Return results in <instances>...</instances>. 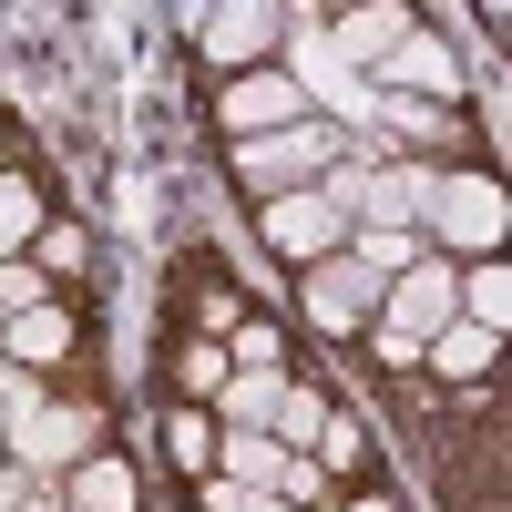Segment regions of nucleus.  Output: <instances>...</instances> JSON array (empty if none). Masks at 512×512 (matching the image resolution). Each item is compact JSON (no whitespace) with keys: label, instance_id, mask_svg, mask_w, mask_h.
<instances>
[{"label":"nucleus","instance_id":"21","mask_svg":"<svg viewBox=\"0 0 512 512\" xmlns=\"http://www.w3.org/2000/svg\"><path fill=\"white\" fill-rule=\"evenodd\" d=\"M461 328H482V338H502V328H512V267H502V256L461 267Z\"/></svg>","mask_w":512,"mask_h":512},{"label":"nucleus","instance_id":"6","mask_svg":"<svg viewBox=\"0 0 512 512\" xmlns=\"http://www.w3.org/2000/svg\"><path fill=\"white\" fill-rule=\"evenodd\" d=\"M297 318H308L328 349H359L369 318H379V277L349 267V256H318V267H297Z\"/></svg>","mask_w":512,"mask_h":512},{"label":"nucleus","instance_id":"27","mask_svg":"<svg viewBox=\"0 0 512 512\" xmlns=\"http://www.w3.org/2000/svg\"><path fill=\"white\" fill-rule=\"evenodd\" d=\"M41 297H52V277H41L31 256H0V308L21 318V308H41Z\"/></svg>","mask_w":512,"mask_h":512},{"label":"nucleus","instance_id":"26","mask_svg":"<svg viewBox=\"0 0 512 512\" xmlns=\"http://www.w3.org/2000/svg\"><path fill=\"white\" fill-rule=\"evenodd\" d=\"M185 512H287L277 492H236V482H216V472H205L195 492H185Z\"/></svg>","mask_w":512,"mask_h":512},{"label":"nucleus","instance_id":"25","mask_svg":"<svg viewBox=\"0 0 512 512\" xmlns=\"http://www.w3.org/2000/svg\"><path fill=\"white\" fill-rule=\"evenodd\" d=\"M226 359H236V369H297V349H287L277 318H246V328L226 338Z\"/></svg>","mask_w":512,"mask_h":512},{"label":"nucleus","instance_id":"24","mask_svg":"<svg viewBox=\"0 0 512 512\" xmlns=\"http://www.w3.org/2000/svg\"><path fill=\"white\" fill-rule=\"evenodd\" d=\"M82 256H93V236H82V226L62 216V205H52V226L31 236V267L52 277V297H72V287H82Z\"/></svg>","mask_w":512,"mask_h":512},{"label":"nucleus","instance_id":"13","mask_svg":"<svg viewBox=\"0 0 512 512\" xmlns=\"http://www.w3.org/2000/svg\"><path fill=\"white\" fill-rule=\"evenodd\" d=\"M420 11H400V0H369V11H318V41H328V62H390V41H410Z\"/></svg>","mask_w":512,"mask_h":512},{"label":"nucleus","instance_id":"9","mask_svg":"<svg viewBox=\"0 0 512 512\" xmlns=\"http://www.w3.org/2000/svg\"><path fill=\"white\" fill-rule=\"evenodd\" d=\"M451 318H461V267L420 256V267H400L390 287H379V318H369V328H390V338H410V349H431Z\"/></svg>","mask_w":512,"mask_h":512},{"label":"nucleus","instance_id":"20","mask_svg":"<svg viewBox=\"0 0 512 512\" xmlns=\"http://www.w3.org/2000/svg\"><path fill=\"white\" fill-rule=\"evenodd\" d=\"M328 410H338V400L318 390V379H297V369H287V390H277V420H267V441H277V451H318Z\"/></svg>","mask_w":512,"mask_h":512},{"label":"nucleus","instance_id":"8","mask_svg":"<svg viewBox=\"0 0 512 512\" xmlns=\"http://www.w3.org/2000/svg\"><path fill=\"white\" fill-rule=\"evenodd\" d=\"M318 103H308V82H297L287 62H267V72H236V82H216V134L226 144H256V134H287V123H308Z\"/></svg>","mask_w":512,"mask_h":512},{"label":"nucleus","instance_id":"29","mask_svg":"<svg viewBox=\"0 0 512 512\" xmlns=\"http://www.w3.org/2000/svg\"><path fill=\"white\" fill-rule=\"evenodd\" d=\"M21 492H31V472H21V461H0V512H21Z\"/></svg>","mask_w":512,"mask_h":512},{"label":"nucleus","instance_id":"5","mask_svg":"<svg viewBox=\"0 0 512 512\" xmlns=\"http://www.w3.org/2000/svg\"><path fill=\"white\" fill-rule=\"evenodd\" d=\"M256 318V297L216 267V256H205V246H185L175 256V277H164V328H185V338H216V349H226V338Z\"/></svg>","mask_w":512,"mask_h":512},{"label":"nucleus","instance_id":"32","mask_svg":"<svg viewBox=\"0 0 512 512\" xmlns=\"http://www.w3.org/2000/svg\"><path fill=\"white\" fill-rule=\"evenodd\" d=\"M0 328H11V308H0Z\"/></svg>","mask_w":512,"mask_h":512},{"label":"nucleus","instance_id":"10","mask_svg":"<svg viewBox=\"0 0 512 512\" xmlns=\"http://www.w3.org/2000/svg\"><path fill=\"white\" fill-rule=\"evenodd\" d=\"M0 359L31 369V379H72V369H82V308H72V297H41V308H21L11 328H0Z\"/></svg>","mask_w":512,"mask_h":512},{"label":"nucleus","instance_id":"19","mask_svg":"<svg viewBox=\"0 0 512 512\" xmlns=\"http://www.w3.org/2000/svg\"><path fill=\"white\" fill-rule=\"evenodd\" d=\"M52 226V195H41L31 164H0V256H31V236Z\"/></svg>","mask_w":512,"mask_h":512},{"label":"nucleus","instance_id":"17","mask_svg":"<svg viewBox=\"0 0 512 512\" xmlns=\"http://www.w3.org/2000/svg\"><path fill=\"white\" fill-rule=\"evenodd\" d=\"M277 390H287V369H226V390L205 400V420H216V431H267Z\"/></svg>","mask_w":512,"mask_h":512},{"label":"nucleus","instance_id":"4","mask_svg":"<svg viewBox=\"0 0 512 512\" xmlns=\"http://www.w3.org/2000/svg\"><path fill=\"white\" fill-rule=\"evenodd\" d=\"M185 41L205 82H236V72H267L287 52V0H216V11H185Z\"/></svg>","mask_w":512,"mask_h":512},{"label":"nucleus","instance_id":"30","mask_svg":"<svg viewBox=\"0 0 512 512\" xmlns=\"http://www.w3.org/2000/svg\"><path fill=\"white\" fill-rule=\"evenodd\" d=\"M0 164H11V113H0Z\"/></svg>","mask_w":512,"mask_h":512},{"label":"nucleus","instance_id":"15","mask_svg":"<svg viewBox=\"0 0 512 512\" xmlns=\"http://www.w3.org/2000/svg\"><path fill=\"white\" fill-rule=\"evenodd\" d=\"M62 512H144V482H134V461H123V451H93V461H72V472H62Z\"/></svg>","mask_w":512,"mask_h":512},{"label":"nucleus","instance_id":"31","mask_svg":"<svg viewBox=\"0 0 512 512\" xmlns=\"http://www.w3.org/2000/svg\"><path fill=\"white\" fill-rule=\"evenodd\" d=\"M0 441H11V420H0Z\"/></svg>","mask_w":512,"mask_h":512},{"label":"nucleus","instance_id":"14","mask_svg":"<svg viewBox=\"0 0 512 512\" xmlns=\"http://www.w3.org/2000/svg\"><path fill=\"white\" fill-rule=\"evenodd\" d=\"M379 82H390L400 103H451V41L441 31H410V41H390V62H379Z\"/></svg>","mask_w":512,"mask_h":512},{"label":"nucleus","instance_id":"3","mask_svg":"<svg viewBox=\"0 0 512 512\" xmlns=\"http://www.w3.org/2000/svg\"><path fill=\"white\" fill-rule=\"evenodd\" d=\"M338 154H349V134H338L328 113H308V123H287V134L226 144V175H236V195H246V205H267V195H297V185H318Z\"/></svg>","mask_w":512,"mask_h":512},{"label":"nucleus","instance_id":"28","mask_svg":"<svg viewBox=\"0 0 512 512\" xmlns=\"http://www.w3.org/2000/svg\"><path fill=\"white\" fill-rule=\"evenodd\" d=\"M338 512H410L390 482H359V492H338Z\"/></svg>","mask_w":512,"mask_h":512},{"label":"nucleus","instance_id":"16","mask_svg":"<svg viewBox=\"0 0 512 512\" xmlns=\"http://www.w3.org/2000/svg\"><path fill=\"white\" fill-rule=\"evenodd\" d=\"M226 369H236V359L216 349V338H185V328H164V400H195V410H205V400L226 390Z\"/></svg>","mask_w":512,"mask_h":512},{"label":"nucleus","instance_id":"1","mask_svg":"<svg viewBox=\"0 0 512 512\" xmlns=\"http://www.w3.org/2000/svg\"><path fill=\"white\" fill-rule=\"evenodd\" d=\"M410 236L431 246L441 267H482V256H502V236H512L502 175H492V164H431V195H420Z\"/></svg>","mask_w":512,"mask_h":512},{"label":"nucleus","instance_id":"12","mask_svg":"<svg viewBox=\"0 0 512 512\" xmlns=\"http://www.w3.org/2000/svg\"><path fill=\"white\" fill-rule=\"evenodd\" d=\"M420 379H431L441 400H461V390H502V338H482V328H441L431 349H420Z\"/></svg>","mask_w":512,"mask_h":512},{"label":"nucleus","instance_id":"23","mask_svg":"<svg viewBox=\"0 0 512 512\" xmlns=\"http://www.w3.org/2000/svg\"><path fill=\"white\" fill-rule=\"evenodd\" d=\"M338 256H349V267H369L379 287H390V277H400V267H420L431 246H420L410 226H349V246H338Z\"/></svg>","mask_w":512,"mask_h":512},{"label":"nucleus","instance_id":"18","mask_svg":"<svg viewBox=\"0 0 512 512\" xmlns=\"http://www.w3.org/2000/svg\"><path fill=\"white\" fill-rule=\"evenodd\" d=\"M154 431H164V461L185 472V492L216 472V420H205L195 400H164V410H154Z\"/></svg>","mask_w":512,"mask_h":512},{"label":"nucleus","instance_id":"2","mask_svg":"<svg viewBox=\"0 0 512 512\" xmlns=\"http://www.w3.org/2000/svg\"><path fill=\"white\" fill-rule=\"evenodd\" d=\"M93 451H113V400H103L82 369L52 379V390H41V410H21L11 441H0V461H21L31 482H62L72 461H93Z\"/></svg>","mask_w":512,"mask_h":512},{"label":"nucleus","instance_id":"7","mask_svg":"<svg viewBox=\"0 0 512 512\" xmlns=\"http://www.w3.org/2000/svg\"><path fill=\"white\" fill-rule=\"evenodd\" d=\"M246 216H256V246H267L287 277L349 246V216H338V205H328L318 185H297V195H267V205H246Z\"/></svg>","mask_w":512,"mask_h":512},{"label":"nucleus","instance_id":"22","mask_svg":"<svg viewBox=\"0 0 512 512\" xmlns=\"http://www.w3.org/2000/svg\"><path fill=\"white\" fill-rule=\"evenodd\" d=\"M287 472V451L267 441V431H216V482H236V492H267Z\"/></svg>","mask_w":512,"mask_h":512},{"label":"nucleus","instance_id":"11","mask_svg":"<svg viewBox=\"0 0 512 512\" xmlns=\"http://www.w3.org/2000/svg\"><path fill=\"white\" fill-rule=\"evenodd\" d=\"M369 123H379V144H410L400 164H472V123H461L451 103H400L390 93Z\"/></svg>","mask_w":512,"mask_h":512}]
</instances>
